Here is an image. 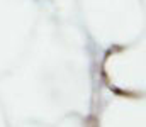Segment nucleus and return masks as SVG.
Here are the masks:
<instances>
[]
</instances>
